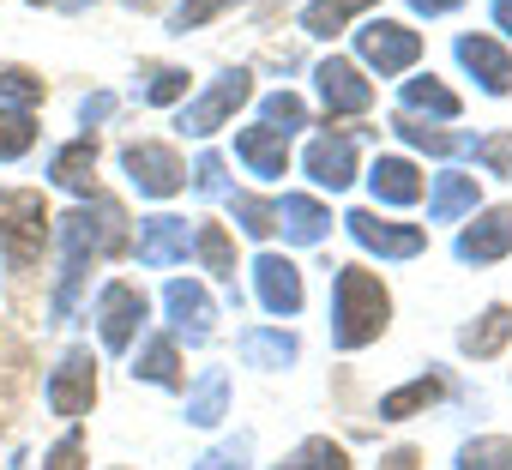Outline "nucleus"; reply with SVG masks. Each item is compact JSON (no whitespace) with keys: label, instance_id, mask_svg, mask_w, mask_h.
Returning <instances> with one entry per match:
<instances>
[{"label":"nucleus","instance_id":"nucleus-1","mask_svg":"<svg viewBox=\"0 0 512 470\" xmlns=\"http://www.w3.org/2000/svg\"><path fill=\"white\" fill-rule=\"evenodd\" d=\"M55 229H61V248H67V272H61V290H55V320H67V308L79 296V278H85V254H121L127 248V217H121L115 199H97V205L67 211Z\"/></svg>","mask_w":512,"mask_h":470},{"label":"nucleus","instance_id":"nucleus-2","mask_svg":"<svg viewBox=\"0 0 512 470\" xmlns=\"http://www.w3.org/2000/svg\"><path fill=\"white\" fill-rule=\"evenodd\" d=\"M386 320H392L386 284L368 266H338V284H332V338H338V350L374 344L386 332Z\"/></svg>","mask_w":512,"mask_h":470},{"label":"nucleus","instance_id":"nucleus-3","mask_svg":"<svg viewBox=\"0 0 512 470\" xmlns=\"http://www.w3.org/2000/svg\"><path fill=\"white\" fill-rule=\"evenodd\" d=\"M43 242H49V205H43V193L7 187V193H0V248H7V266L31 272L37 254H43Z\"/></svg>","mask_w":512,"mask_h":470},{"label":"nucleus","instance_id":"nucleus-4","mask_svg":"<svg viewBox=\"0 0 512 470\" xmlns=\"http://www.w3.org/2000/svg\"><path fill=\"white\" fill-rule=\"evenodd\" d=\"M344 223H350V235H356V242H362L368 254H380V260H416V254L428 248L422 223H386L380 211H350Z\"/></svg>","mask_w":512,"mask_h":470},{"label":"nucleus","instance_id":"nucleus-5","mask_svg":"<svg viewBox=\"0 0 512 470\" xmlns=\"http://www.w3.org/2000/svg\"><path fill=\"white\" fill-rule=\"evenodd\" d=\"M356 55H362L374 73H404V67H416V55H422V37H416L410 25L374 19V25H362V31H356Z\"/></svg>","mask_w":512,"mask_h":470},{"label":"nucleus","instance_id":"nucleus-6","mask_svg":"<svg viewBox=\"0 0 512 470\" xmlns=\"http://www.w3.org/2000/svg\"><path fill=\"white\" fill-rule=\"evenodd\" d=\"M121 163H127V175H133V187H139V193H151V199H169V193H181V187H187L181 157H175L169 145H157V139L127 145V151H121Z\"/></svg>","mask_w":512,"mask_h":470},{"label":"nucleus","instance_id":"nucleus-7","mask_svg":"<svg viewBox=\"0 0 512 470\" xmlns=\"http://www.w3.org/2000/svg\"><path fill=\"white\" fill-rule=\"evenodd\" d=\"M97 404V356L91 350H67L61 368L49 374V410L55 416H85Z\"/></svg>","mask_w":512,"mask_h":470},{"label":"nucleus","instance_id":"nucleus-8","mask_svg":"<svg viewBox=\"0 0 512 470\" xmlns=\"http://www.w3.org/2000/svg\"><path fill=\"white\" fill-rule=\"evenodd\" d=\"M247 97H253V79H247V73H223V79H217L199 103H187V109H181V133H193V139L217 133V127H223V121H229Z\"/></svg>","mask_w":512,"mask_h":470},{"label":"nucleus","instance_id":"nucleus-9","mask_svg":"<svg viewBox=\"0 0 512 470\" xmlns=\"http://www.w3.org/2000/svg\"><path fill=\"white\" fill-rule=\"evenodd\" d=\"M320 97H326V115H362L368 103H374V85L362 79V67L356 61H344V55H332V61H320Z\"/></svg>","mask_w":512,"mask_h":470},{"label":"nucleus","instance_id":"nucleus-10","mask_svg":"<svg viewBox=\"0 0 512 470\" xmlns=\"http://www.w3.org/2000/svg\"><path fill=\"white\" fill-rule=\"evenodd\" d=\"M97 326H103V344H109V350H127L133 332L145 326V296H139L133 284H109V290L97 296Z\"/></svg>","mask_w":512,"mask_h":470},{"label":"nucleus","instance_id":"nucleus-11","mask_svg":"<svg viewBox=\"0 0 512 470\" xmlns=\"http://www.w3.org/2000/svg\"><path fill=\"white\" fill-rule=\"evenodd\" d=\"M500 254H512V205H494V211H482L464 235H458V260H476V266H488V260H500Z\"/></svg>","mask_w":512,"mask_h":470},{"label":"nucleus","instance_id":"nucleus-12","mask_svg":"<svg viewBox=\"0 0 512 470\" xmlns=\"http://www.w3.org/2000/svg\"><path fill=\"white\" fill-rule=\"evenodd\" d=\"M163 308H169V320H175V338H187V344H205L211 338V320H217V308H211V296L199 290V284H169L163 290Z\"/></svg>","mask_w":512,"mask_h":470},{"label":"nucleus","instance_id":"nucleus-13","mask_svg":"<svg viewBox=\"0 0 512 470\" xmlns=\"http://www.w3.org/2000/svg\"><path fill=\"white\" fill-rule=\"evenodd\" d=\"M253 284H260V302L272 314H296L302 308V272L284 254H260V260H253Z\"/></svg>","mask_w":512,"mask_h":470},{"label":"nucleus","instance_id":"nucleus-14","mask_svg":"<svg viewBox=\"0 0 512 470\" xmlns=\"http://www.w3.org/2000/svg\"><path fill=\"white\" fill-rule=\"evenodd\" d=\"M458 61L482 79L488 97H506V91H512V55H506L494 37H458Z\"/></svg>","mask_w":512,"mask_h":470},{"label":"nucleus","instance_id":"nucleus-15","mask_svg":"<svg viewBox=\"0 0 512 470\" xmlns=\"http://www.w3.org/2000/svg\"><path fill=\"white\" fill-rule=\"evenodd\" d=\"M235 157L253 169V175H284L290 169V139L278 127H241L235 133Z\"/></svg>","mask_w":512,"mask_h":470},{"label":"nucleus","instance_id":"nucleus-16","mask_svg":"<svg viewBox=\"0 0 512 470\" xmlns=\"http://www.w3.org/2000/svg\"><path fill=\"white\" fill-rule=\"evenodd\" d=\"M187 254V217H145L139 223V260L145 266H175Z\"/></svg>","mask_w":512,"mask_h":470},{"label":"nucleus","instance_id":"nucleus-17","mask_svg":"<svg viewBox=\"0 0 512 470\" xmlns=\"http://www.w3.org/2000/svg\"><path fill=\"white\" fill-rule=\"evenodd\" d=\"M308 175H314L320 187H332V193L350 187V181H356V145H350V139H332V133L314 139V145H308Z\"/></svg>","mask_w":512,"mask_h":470},{"label":"nucleus","instance_id":"nucleus-18","mask_svg":"<svg viewBox=\"0 0 512 470\" xmlns=\"http://www.w3.org/2000/svg\"><path fill=\"white\" fill-rule=\"evenodd\" d=\"M368 187H374V199H386V205H410V199H422V169H416L410 157H374Z\"/></svg>","mask_w":512,"mask_h":470},{"label":"nucleus","instance_id":"nucleus-19","mask_svg":"<svg viewBox=\"0 0 512 470\" xmlns=\"http://www.w3.org/2000/svg\"><path fill=\"white\" fill-rule=\"evenodd\" d=\"M278 229L290 235V242L308 248V242H320V235L332 229V211H326L320 199H308V193H284V199H278Z\"/></svg>","mask_w":512,"mask_h":470},{"label":"nucleus","instance_id":"nucleus-20","mask_svg":"<svg viewBox=\"0 0 512 470\" xmlns=\"http://www.w3.org/2000/svg\"><path fill=\"white\" fill-rule=\"evenodd\" d=\"M49 175H55V187H67V193H91V175H97V139L85 133V139L61 145L55 163H49Z\"/></svg>","mask_w":512,"mask_h":470},{"label":"nucleus","instance_id":"nucleus-21","mask_svg":"<svg viewBox=\"0 0 512 470\" xmlns=\"http://www.w3.org/2000/svg\"><path fill=\"white\" fill-rule=\"evenodd\" d=\"M464 211H476V181H470V175H434L428 217H434V223H458Z\"/></svg>","mask_w":512,"mask_h":470},{"label":"nucleus","instance_id":"nucleus-22","mask_svg":"<svg viewBox=\"0 0 512 470\" xmlns=\"http://www.w3.org/2000/svg\"><path fill=\"white\" fill-rule=\"evenodd\" d=\"M440 398H446V380H440V374H422V380L386 392V398H380V416H386V422H404V416H416V410H428V404H440Z\"/></svg>","mask_w":512,"mask_h":470},{"label":"nucleus","instance_id":"nucleus-23","mask_svg":"<svg viewBox=\"0 0 512 470\" xmlns=\"http://www.w3.org/2000/svg\"><path fill=\"white\" fill-rule=\"evenodd\" d=\"M506 338H512V308H506V302H494V308H482V320L458 332V344H464V356H494V350H500Z\"/></svg>","mask_w":512,"mask_h":470},{"label":"nucleus","instance_id":"nucleus-24","mask_svg":"<svg viewBox=\"0 0 512 470\" xmlns=\"http://www.w3.org/2000/svg\"><path fill=\"white\" fill-rule=\"evenodd\" d=\"M241 362L247 368H290L296 362V338L290 332H247L241 338Z\"/></svg>","mask_w":512,"mask_h":470},{"label":"nucleus","instance_id":"nucleus-25","mask_svg":"<svg viewBox=\"0 0 512 470\" xmlns=\"http://www.w3.org/2000/svg\"><path fill=\"white\" fill-rule=\"evenodd\" d=\"M374 7V0H314V7L302 13V31L308 37H338L356 13H368Z\"/></svg>","mask_w":512,"mask_h":470},{"label":"nucleus","instance_id":"nucleus-26","mask_svg":"<svg viewBox=\"0 0 512 470\" xmlns=\"http://www.w3.org/2000/svg\"><path fill=\"white\" fill-rule=\"evenodd\" d=\"M193 248H199V260H205L211 278L235 284V248H229V229H223V223H205V229L193 235Z\"/></svg>","mask_w":512,"mask_h":470},{"label":"nucleus","instance_id":"nucleus-27","mask_svg":"<svg viewBox=\"0 0 512 470\" xmlns=\"http://www.w3.org/2000/svg\"><path fill=\"white\" fill-rule=\"evenodd\" d=\"M133 380H151V386H187V380H181V356H175V344H169V338H151L145 356H139V368H133Z\"/></svg>","mask_w":512,"mask_h":470},{"label":"nucleus","instance_id":"nucleus-28","mask_svg":"<svg viewBox=\"0 0 512 470\" xmlns=\"http://www.w3.org/2000/svg\"><path fill=\"white\" fill-rule=\"evenodd\" d=\"M223 404H229V380H223V368H211V374L199 380V392H193V404H187V422H199V428H211V422H223Z\"/></svg>","mask_w":512,"mask_h":470},{"label":"nucleus","instance_id":"nucleus-29","mask_svg":"<svg viewBox=\"0 0 512 470\" xmlns=\"http://www.w3.org/2000/svg\"><path fill=\"white\" fill-rule=\"evenodd\" d=\"M458 470H512V440L506 434H476L458 452Z\"/></svg>","mask_w":512,"mask_h":470},{"label":"nucleus","instance_id":"nucleus-30","mask_svg":"<svg viewBox=\"0 0 512 470\" xmlns=\"http://www.w3.org/2000/svg\"><path fill=\"white\" fill-rule=\"evenodd\" d=\"M278 470H350V458H344L338 440H320V434H314V440H302Z\"/></svg>","mask_w":512,"mask_h":470},{"label":"nucleus","instance_id":"nucleus-31","mask_svg":"<svg viewBox=\"0 0 512 470\" xmlns=\"http://www.w3.org/2000/svg\"><path fill=\"white\" fill-rule=\"evenodd\" d=\"M404 109H428V115L452 121V115H458V97H452V91L428 73V79H410V85H404Z\"/></svg>","mask_w":512,"mask_h":470},{"label":"nucleus","instance_id":"nucleus-32","mask_svg":"<svg viewBox=\"0 0 512 470\" xmlns=\"http://www.w3.org/2000/svg\"><path fill=\"white\" fill-rule=\"evenodd\" d=\"M31 145H37V121H31V109H7V115H0V163L25 157Z\"/></svg>","mask_w":512,"mask_h":470},{"label":"nucleus","instance_id":"nucleus-33","mask_svg":"<svg viewBox=\"0 0 512 470\" xmlns=\"http://www.w3.org/2000/svg\"><path fill=\"white\" fill-rule=\"evenodd\" d=\"M229 211H235V223H241L247 235H272V229H278V205H272V199L235 193V199H229Z\"/></svg>","mask_w":512,"mask_h":470},{"label":"nucleus","instance_id":"nucleus-34","mask_svg":"<svg viewBox=\"0 0 512 470\" xmlns=\"http://www.w3.org/2000/svg\"><path fill=\"white\" fill-rule=\"evenodd\" d=\"M392 127H398V139H410L416 151H434V157H452V151H464V139H452V133H440V127H422V121H410V115H398Z\"/></svg>","mask_w":512,"mask_h":470},{"label":"nucleus","instance_id":"nucleus-35","mask_svg":"<svg viewBox=\"0 0 512 470\" xmlns=\"http://www.w3.org/2000/svg\"><path fill=\"white\" fill-rule=\"evenodd\" d=\"M266 127H278V133L290 139L296 127H308V103H302L296 91H278V97H266Z\"/></svg>","mask_w":512,"mask_h":470},{"label":"nucleus","instance_id":"nucleus-36","mask_svg":"<svg viewBox=\"0 0 512 470\" xmlns=\"http://www.w3.org/2000/svg\"><path fill=\"white\" fill-rule=\"evenodd\" d=\"M43 97V79L25 73V67H0V103H13V109H31Z\"/></svg>","mask_w":512,"mask_h":470},{"label":"nucleus","instance_id":"nucleus-37","mask_svg":"<svg viewBox=\"0 0 512 470\" xmlns=\"http://www.w3.org/2000/svg\"><path fill=\"white\" fill-rule=\"evenodd\" d=\"M476 157H482V169H494V175L512 181V133H488V139H476Z\"/></svg>","mask_w":512,"mask_h":470},{"label":"nucleus","instance_id":"nucleus-38","mask_svg":"<svg viewBox=\"0 0 512 470\" xmlns=\"http://www.w3.org/2000/svg\"><path fill=\"white\" fill-rule=\"evenodd\" d=\"M43 470H85V434H79V428H73V434H61V440L49 446Z\"/></svg>","mask_w":512,"mask_h":470},{"label":"nucleus","instance_id":"nucleus-39","mask_svg":"<svg viewBox=\"0 0 512 470\" xmlns=\"http://www.w3.org/2000/svg\"><path fill=\"white\" fill-rule=\"evenodd\" d=\"M187 91V73L181 67H151V85H145V103H175Z\"/></svg>","mask_w":512,"mask_h":470},{"label":"nucleus","instance_id":"nucleus-40","mask_svg":"<svg viewBox=\"0 0 512 470\" xmlns=\"http://www.w3.org/2000/svg\"><path fill=\"white\" fill-rule=\"evenodd\" d=\"M223 7H235V0H181V7H175V31H199V25L217 19Z\"/></svg>","mask_w":512,"mask_h":470},{"label":"nucleus","instance_id":"nucleus-41","mask_svg":"<svg viewBox=\"0 0 512 470\" xmlns=\"http://www.w3.org/2000/svg\"><path fill=\"white\" fill-rule=\"evenodd\" d=\"M241 464H247V434L223 440V446H217V452H211V458H205L199 470H241Z\"/></svg>","mask_w":512,"mask_h":470},{"label":"nucleus","instance_id":"nucleus-42","mask_svg":"<svg viewBox=\"0 0 512 470\" xmlns=\"http://www.w3.org/2000/svg\"><path fill=\"white\" fill-rule=\"evenodd\" d=\"M193 181H199L205 193H217V187H223V157H217V151H205V157H199V169H193Z\"/></svg>","mask_w":512,"mask_h":470},{"label":"nucleus","instance_id":"nucleus-43","mask_svg":"<svg viewBox=\"0 0 512 470\" xmlns=\"http://www.w3.org/2000/svg\"><path fill=\"white\" fill-rule=\"evenodd\" d=\"M422 458H416V446H398V452H386L380 458V470H416Z\"/></svg>","mask_w":512,"mask_h":470},{"label":"nucleus","instance_id":"nucleus-44","mask_svg":"<svg viewBox=\"0 0 512 470\" xmlns=\"http://www.w3.org/2000/svg\"><path fill=\"white\" fill-rule=\"evenodd\" d=\"M410 7H416V13H428V19H434V13H452V7H464V0H410Z\"/></svg>","mask_w":512,"mask_h":470},{"label":"nucleus","instance_id":"nucleus-45","mask_svg":"<svg viewBox=\"0 0 512 470\" xmlns=\"http://www.w3.org/2000/svg\"><path fill=\"white\" fill-rule=\"evenodd\" d=\"M494 25H500V31L512 37V0H494Z\"/></svg>","mask_w":512,"mask_h":470},{"label":"nucleus","instance_id":"nucleus-46","mask_svg":"<svg viewBox=\"0 0 512 470\" xmlns=\"http://www.w3.org/2000/svg\"><path fill=\"white\" fill-rule=\"evenodd\" d=\"M31 7H79V0H31Z\"/></svg>","mask_w":512,"mask_h":470},{"label":"nucleus","instance_id":"nucleus-47","mask_svg":"<svg viewBox=\"0 0 512 470\" xmlns=\"http://www.w3.org/2000/svg\"><path fill=\"white\" fill-rule=\"evenodd\" d=\"M133 7H151V0H133Z\"/></svg>","mask_w":512,"mask_h":470}]
</instances>
